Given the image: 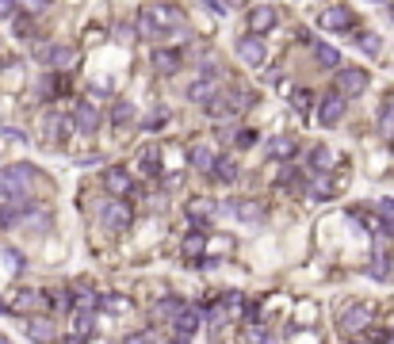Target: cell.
I'll use <instances>...</instances> for the list:
<instances>
[{"label":"cell","instance_id":"obj_1","mask_svg":"<svg viewBox=\"0 0 394 344\" xmlns=\"http://www.w3.org/2000/svg\"><path fill=\"white\" fill-rule=\"evenodd\" d=\"M0 176H8V180H12V184L20 187L23 195H27V192H35L38 184H46V176H43V172H38L35 165H23V161H15V165H8L4 172H0Z\"/></svg>","mask_w":394,"mask_h":344},{"label":"cell","instance_id":"obj_2","mask_svg":"<svg viewBox=\"0 0 394 344\" xmlns=\"http://www.w3.org/2000/svg\"><path fill=\"white\" fill-rule=\"evenodd\" d=\"M367 325H372V310L367 306H344L341 317H337V329L344 337H356V333H364Z\"/></svg>","mask_w":394,"mask_h":344},{"label":"cell","instance_id":"obj_3","mask_svg":"<svg viewBox=\"0 0 394 344\" xmlns=\"http://www.w3.org/2000/svg\"><path fill=\"white\" fill-rule=\"evenodd\" d=\"M318 23H322L325 31H337V35H344V31H352V35H356V15H352L344 4L325 8V12H322V20H318Z\"/></svg>","mask_w":394,"mask_h":344},{"label":"cell","instance_id":"obj_4","mask_svg":"<svg viewBox=\"0 0 394 344\" xmlns=\"http://www.w3.org/2000/svg\"><path fill=\"white\" fill-rule=\"evenodd\" d=\"M100 226L104 229H127L130 226V207L127 203H119V199H108V203H100Z\"/></svg>","mask_w":394,"mask_h":344},{"label":"cell","instance_id":"obj_5","mask_svg":"<svg viewBox=\"0 0 394 344\" xmlns=\"http://www.w3.org/2000/svg\"><path fill=\"white\" fill-rule=\"evenodd\" d=\"M367 85H372L367 69H352V65H349V69L337 73V92H344V96H364Z\"/></svg>","mask_w":394,"mask_h":344},{"label":"cell","instance_id":"obj_6","mask_svg":"<svg viewBox=\"0 0 394 344\" xmlns=\"http://www.w3.org/2000/svg\"><path fill=\"white\" fill-rule=\"evenodd\" d=\"M341 119H344V96L341 92L322 96V100H318V122H322V127H341Z\"/></svg>","mask_w":394,"mask_h":344},{"label":"cell","instance_id":"obj_7","mask_svg":"<svg viewBox=\"0 0 394 344\" xmlns=\"http://www.w3.org/2000/svg\"><path fill=\"white\" fill-rule=\"evenodd\" d=\"M223 210H230L234 218H241L245 226H257L260 218H265V207H260V203H253V199H226Z\"/></svg>","mask_w":394,"mask_h":344},{"label":"cell","instance_id":"obj_8","mask_svg":"<svg viewBox=\"0 0 394 344\" xmlns=\"http://www.w3.org/2000/svg\"><path fill=\"white\" fill-rule=\"evenodd\" d=\"M50 306V294L46 291H15L12 294V310H20V314H35V310H46Z\"/></svg>","mask_w":394,"mask_h":344},{"label":"cell","instance_id":"obj_9","mask_svg":"<svg viewBox=\"0 0 394 344\" xmlns=\"http://www.w3.org/2000/svg\"><path fill=\"white\" fill-rule=\"evenodd\" d=\"M237 57H241L245 65H265V57H268L265 38H260V35H245V38H237Z\"/></svg>","mask_w":394,"mask_h":344},{"label":"cell","instance_id":"obj_10","mask_svg":"<svg viewBox=\"0 0 394 344\" xmlns=\"http://www.w3.org/2000/svg\"><path fill=\"white\" fill-rule=\"evenodd\" d=\"M38 57H43L46 65H54V69H73L77 65V50L73 46H38Z\"/></svg>","mask_w":394,"mask_h":344},{"label":"cell","instance_id":"obj_11","mask_svg":"<svg viewBox=\"0 0 394 344\" xmlns=\"http://www.w3.org/2000/svg\"><path fill=\"white\" fill-rule=\"evenodd\" d=\"M73 122H77L80 134H96V130H100V111H96L88 100H80L77 108H73Z\"/></svg>","mask_w":394,"mask_h":344},{"label":"cell","instance_id":"obj_12","mask_svg":"<svg viewBox=\"0 0 394 344\" xmlns=\"http://www.w3.org/2000/svg\"><path fill=\"white\" fill-rule=\"evenodd\" d=\"M215 161H218V153L211 150L207 142H195L192 153H188V165H192L195 172H215Z\"/></svg>","mask_w":394,"mask_h":344},{"label":"cell","instance_id":"obj_13","mask_svg":"<svg viewBox=\"0 0 394 344\" xmlns=\"http://www.w3.org/2000/svg\"><path fill=\"white\" fill-rule=\"evenodd\" d=\"M104 187H108L111 195H127L134 184H130V172H127V169L111 165V169H104Z\"/></svg>","mask_w":394,"mask_h":344},{"label":"cell","instance_id":"obj_14","mask_svg":"<svg viewBox=\"0 0 394 344\" xmlns=\"http://www.w3.org/2000/svg\"><path fill=\"white\" fill-rule=\"evenodd\" d=\"M272 27H276V8L257 4L249 12V31H253V35H265V31H272Z\"/></svg>","mask_w":394,"mask_h":344},{"label":"cell","instance_id":"obj_15","mask_svg":"<svg viewBox=\"0 0 394 344\" xmlns=\"http://www.w3.org/2000/svg\"><path fill=\"white\" fill-rule=\"evenodd\" d=\"M27 337L35 344H50L57 337V329H54L50 317H27Z\"/></svg>","mask_w":394,"mask_h":344},{"label":"cell","instance_id":"obj_16","mask_svg":"<svg viewBox=\"0 0 394 344\" xmlns=\"http://www.w3.org/2000/svg\"><path fill=\"white\" fill-rule=\"evenodd\" d=\"M138 35L142 38H161L165 35V27H161V20H157L153 8H142V12H138Z\"/></svg>","mask_w":394,"mask_h":344},{"label":"cell","instance_id":"obj_17","mask_svg":"<svg viewBox=\"0 0 394 344\" xmlns=\"http://www.w3.org/2000/svg\"><path fill=\"white\" fill-rule=\"evenodd\" d=\"M199 322H203V310L184 306V310L176 314V322H172V325H176V333H180V337H192V333L199 329Z\"/></svg>","mask_w":394,"mask_h":344},{"label":"cell","instance_id":"obj_18","mask_svg":"<svg viewBox=\"0 0 394 344\" xmlns=\"http://www.w3.org/2000/svg\"><path fill=\"white\" fill-rule=\"evenodd\" d=\"M153 65H157V73L172 77V73H180V54L176 50H157L153 54Z\"/></svg>","mask_w":394,"mask_h":344},{"label":"cell","instance_id":"obj_19","mask_svg":"<svg viewBox=\"0 0 394 344\" xmlns=\"http://www.w3.org/2000/svg\"><path fill=\"white\" fill-rule=\"evenodd\" d=\"M211 176H218L223 184H234V180H237V161L230 157V153H223V157L215 161V172H211Z\"/></svg>","mask_w":394,"mask_h":344},{"label":"cell","instance_id":"obj_20","mask_svg":"<svg viewBox=\"0 0 394 344\" xmlns=\"http://www.w3.org/2000/svg\"><path fill=\"white\" fill-rule=\"evenodd\" d=\"M310 46H314V57H318L322 69H337V65H341V54L333 50V46H325V43H310Z\"/></svg>","mask_w":394,"mask_h":344},{"label":"cell","instance_id":"obj_21","mask_svg":"<svg viewBox=\"0 0 394 344\" xmlns=\"http://www.w3.org/2000/svg\"><path fill=\"white\" fill-rule=\"evenodd\" d=\"M268 153H272L276 161H291L295 157V142L291 138H272V142H268Z\"/></svg>","mask_w":394,"mask_h":344},{"label":"cell","instance_id":"obj_22","mask_svg":"<svg viewBox=\"0 0 394 344\" xmlns=\"http://www.w3.org/2000/svg\"><path fill=\"white\" fill-rule=\"evenodd\" d=\"M310 169L330 172V169H333V153L325 150V145H314V150H310Z\"/></svg>","mask_w":394,"mask_h":344},{"label":"cell","instance_id":"obj_23","mask_svg":"<svg viewBox=\"0 0 394 344\" xmlns=\"http://www.w3.org/2000/svg\"><path fill=\"white\" fill-rule=\"evenodd\" d=\"M379 130L387 138H394V96L391 100H383V108H379Z\"/></svg>","mask_w":394,"mask_h":344},{"label":"cell","instance_id":"obj_24","mask_svg":"<svg viewBox=\"0 0 394 344\" xmlns=\"http://www.w3.org/2000/svg\"><path fill=\"white\" fill-rule=\"evenodd\" d=\"M180 310H184V302H180V299H161L153 314H157V317H165V322H176V314H180Z\"/></svg>","mask_w":394,"mask_h":344},{"label":"cell","instance_id":"obj_25","mask_svg":"<svg viewBox=\"0 0 394 344\" xmlns=\"http://www.w3.org/2000/svg\"><path fill=\"white\" fill-rule=\"evenodd\" d=\"M138 165H142L146 176H157L161 172V157H157V150H142V157H138Z\"/></svg>","mask_w":394,"mask_h":344},{"label":"cell","instance_id":"obj_26","mask_svg":"<svg viewBox=\"0 0 394 344\" xmlns=\"http://www.w3.org/2000/svg\"><path fill=\"white\" fill-rule=\"evenodd\" d=\"M211 203H192V207H188V222H195V226H207V218H211Z\"/></svg>","mask_w":394,"mask_h":344},{"label":"cell","instance_id":"obj_27","mask_svg":"<svg viewBox=\"0 0 394 344\" xmlns=\"http://www.w3.org/2000/svg\"><path fill=\"white\" fill-rule=\"evenodd\" d=\"M111 119L119 122V127H127V122H134V108H130L127 100H119V103L111 108Z\"/></svg>","mask_w":394,"mask_h":344},{"label":"cell","instance_id":"obj_28","mask_svg":"<svg viewBox=\"0 0 394 344\" xmlns=\"http://www.w3.org/2000/svg\"><path fill=\"white\" fill-rule=\"evenodd\" d=\"M203 249H207V237H203V234H188V241H184L188 257H203Z\"/></svg>","mask_w":394,"mask_h":344},{"label":"cell","instance_id":"obj_29","mask_svg":"<svg viewBox=\"0 0 394 344\" xmlns=\"http://www.w3.org/2000/svg\"><path fill=\"white\" fill-rule=\"evenodd\" d=\"M356 38H360V46H364V54H372V57L383 50V43H379L375 35H360V31H356Z\"/></svg>","mask_w":394,"mask_h":344},{"label":"cell","instance_id":"obj_30","mask_svg":"<svg viewBox=\"0 0 394 344\" xmlns=\"http://www.w3.org/2000/svg\"><path fill=\"white\" fill-rule=\"evenodd\" d=\"M104 302H108V310H111V314H122V310H130V302L122 299V294H108Z\"/></svg>","mask_w":394,"mask_h":344},{"label":"cell","instance_id":"obj_31","mask_svg":"<svg viewBox=\"0 0 394 344\" xmlns=\"http://www.w3.org/2000/svg\"><path fill=\"white\" fill-rule=\"evenodd\" d=\"M165 119H169V111L161 108V111H153V115H150V122H146V127H150V130H157V127H165Z\"/></svg>","mask_w":394,"mask_h":344},{"label":"cell","instance_id":"obj_32","mask_svg":"<svg viewBox=\"0 0 394 344\" xmlns=\"http://www.w3.org/2000/svg\"><path fill=\"white\" fill-rule=\"evenodd\" d=\"M92 329V317H88V310H77V333H88Z\"/></svg>","mask_w":394,"mask_h":344},{"label":"cell","instance_id":"obj_33","mask_svg":"<svg viewBox=\"0 0 394 344\" xmlns=\"http://www.w3.org/2000/svg\"><path fill=\"white\" fill-rule=\"evenodd\" d=\"M50 4H54V0H23V8H27V12H46Z\"/></svg>","mask_w":394,"mask_h":344},{"label":"cell","instance_id":"obj_34","mask_svg":"<svg viewBox=\"0 0 394 344\" xmlns=\"http://www.w3.org/2000/svg\"><path fill=\"white\" fill-rule=\"evenodd\" d=\"M295 108L299 111H310V92L302 88V92H295Z\"/></svg>","mask_w":394,"mask_h":344},{"label":"cell","instance_id":"obj_35","mask_svg":"<svg viewBox=\"0 0 394 344\" xmlns=\"http://www.w3.org/2000/svg\"><path fill=\"white\" fill-rule=\"evenodd\" d=\"M8 15H15V0H0V20H8Z\"/></svg>","mask_w":394,"mask_h":344},{"label":"cell","instance_id":"obj_36","mask_svg":"<svg viewBox=\"0 0 394 344\" xmlns=\"http://www.w3.org/2000/svg\"><path fill=\"white\" fill-rule=\"evenodd\" d=\"M379 210H383V218H394V199H379Z\"/></svg>","mask_w":394,"mask_h":344},{"label":"cell","instance_id":"obj_37","mask_svg":"<svg viewBox=\"0 0 394 344\" xmlns=\"http://www.w3.org/2000/svg\"><path fill=\"white\" fill-rule=\"evenodd\" d=\"M127 344H153V337H150V333H134Z\"/></svg>","mask_w":394,"mask_h":344},{"label":"cell","instance_id":"obj_38","mask_svg":"<svg viewBox=\"0 0 394 344\" xmlns=\"http://www.w3.org/2000/svg\"><path fill=\"white\" fill-rule=\"evenodd\" d=\"M257 142V134H249V130H241V134H237V145H253Z\"/></svg>","mask_w":394,"mask_h":344},{"label":"cell","instance_id":"obj_39","mask_svg":"<svg viewBox=\"0 0 394 344\" xmlns=\"http://www.w3.org/2000/svg\"><path fill=\"white\" fill-rule=\"evenodd\" d=\"M62 344H85V337H69V341H62Z\"/></svg>","mask_w":394,"mask_h":344},{"label":"cell","instance_id":"obj_40","mask_svg":"<svg viewBox=\"0 0 394 344\" xmlns=\"http://www.w3.org/2000/svg\"><path fill=\"white\" fill-rule=\"evenodd\" d=\"M352 344H375V341H372V337H367V341H352Z\"/></svg>","mask_w":394,"mask_h":344},{"label":"cell","instance_id":"obj_41","mask_svg":"<svg viewBox=\"0 0 394 344\" xmlns=\"http://www.w3.org/2000/svg\"><path fill=\"white\" fill-rule=\"evenodd\" d=\"M4 310H12V306H8V302H0V314H4Z\"/></svg>","mask_w":394,"mask_h":344},{"label":"cell","instance_id":"obj_42","mask_svg":"<svg viewBox=\"0 0 394 344\" xmlns=\"http://www.w3.org/2000/svg\"><path fill=\"white\" fill-rule=\"evenodd\" d=\"M226 4H230V8H234V4H241V0H226Z\"/></svg>","mask_w":394,"mask_h":344},{"label":"cell","instance_id":"obj_43","mask_svg":"<svg viewBox=\"0 0 394 344\" xmlns=\"http://www.w3.org/2000/svg\"><path fill=\"white\" fill-rule=\"evenodd\" d=\"M176 344H188V341H184V337H180V341H176Z\"/></svg>","mask_w":394,"mask_h":344},{"label":"cell","instance_id":"obj_44","mask_svg":"<svg viewBox=\"0 0 394 344\" xmlns=\"http://www.w3.org/2000/svg\"><path fill=\"white\" fill-rule=\"evenodd\" d=\"M372 4H383V0H372Z\"/></svg>","mask_w":394,"mask_h":344},{"label":"cell","instance_id":"obj_45","mask_svg":"<svg viewBox=\"0 0 394 344\" xmlns=\"http://www.w3.org/2000/svg\"><path fill=\"white\" fill-rule=\"evenodd\" d=\"M0 344H4V341H0Z\"/></svg>","mask_w":394,"mask_h":344}]
</instances>
